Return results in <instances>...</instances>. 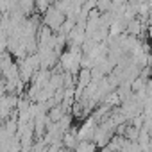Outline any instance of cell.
I'll use <instances>...</instances> for the list:
<instances>
[{"label": "cell", "mask_w": 152, "mask_h": 152, "mask_svg": "<svg viewBox=\"0 0 152 152\" xmlns=\"http://www.w3.org/2000/svg\"><path fill=\"white\" fill-rule=\"evenodd\" d=\"M148 34H150V38H152V27H150V31H148Z\"/></svg>", "instance_id": "cell-1"}]
</instances>
